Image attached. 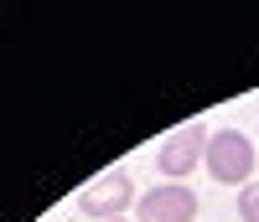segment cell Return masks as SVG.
<instances>
[{"label": "cell", "mask_w": 259, "mask_h": 222, "mask_svg": "<svg viewBox=\"0 0 259 222\" xmlns=\"http://www.w3.org/2000/svg\"><path fill=\"white\" fill-rule=\"evenodd\" d=\"M202 165H207V176L218 186H249V176H254V140L244 129H212Z\"/></svg>", "instance_id": "1"}, {"label": "cell", "mask_w": 259, "mask_h": 222, "mask_svg": "<svg viewBox=\"0 0 259 222\" xmlns=\"http://www.w3.org/2000/svg\"><path fill=\"white\" fill-rule=\"evenodd\" d=\"M207 140H212L207 124H182V129H171V135L161 140V150H156L161 176H166V181H187V176L207 160Z\"/></svg>", "instance_id": "2"}, {"label": "cell", "mask_w": 259, "mask_h": 222, "mask_svg": "<svg viewBox=\"0 0 259 222\" xmlns=\"http://www.w3.org/2000/svg\"><path fill=\"white\" fill-rule=\"evenodd\" d=\"M135 202H140V191H135V181H130V171H109V176H99V181H89L78 191V212L94 217V222H114V217H124V207H135Z\"/></svg>", "instance_id": "3"}, {"label": "cell", "mask_w": 259, "mask_h": 222, "mask_svg": "<svg viewBox=\"0 0 259 222\" xmlns=\"http://www.w3.org/2000/svg\"><path fill=\"white\" fill-rule=\"evenodd\" d=\"M197 191L187 181H161L135 202V222H197Z\"/></svg>", "instance_id": "4"}, {"label": "cell", "mask_w": 259, "mask_h": 222, "mask_svg": "<svg viewBox=\"0 0 259 222\" xmlns=\"http://www.w3.org/2000/svg\"><path fill=\"white\" fill-rule=\"evenodd\" d=\"M239 217H244V222H259V181L244 186V196H239Z\"/></svg>", "instance_id": "5"}, {"label": "cell", "mask_w": 259, "mask_h": 222, "mask_svg": "<svg viewBox=\"0 0 259 222\" xmlns=\"http://www.w3.org/2000/svg\"><path fill=\"white\" fill-rule=\"evenodd\" d=\"M114 222H124V217H114Z\"/></svg>", "instance_id": "6"}]
</instances>
